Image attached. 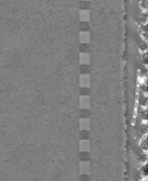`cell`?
I'll return each instance as SVG.
<instances>
[{
  "mask_svg": "<svg viewBox=\"0 0 148 181\" xmlns=\"http://www.w3.org/2000/svg\"><path fill=\"white\" fill-rule=\"evenodd\" d=\"M80 127L83 130H88L89 129V120L82 119L80 120Z\"/></svg>",
  "mask_w": 148,
  "mask_h": 181,
  "instance_id": "cell-8",
  "label": "cell"
},
{
  "mask_svg": "<svg viewBox=\"0 0 148 181\" xmlns=\"http://www.w3.org/2000/svg\"><path fill=\"white\" fill-rule=\"evenodd\" d=\"M80 107L82 108H89V96H80Z\"/></svg>",
  "mask_w": 148,
  "mask_h": 181,
  "instance_id": "cell-3",
  "label": "cell"
},
{
  "mask_svg": "<svg viewBox=\"0 0 148 181\" xmlns=\"http://www.w3.org/2000/svg\"><path fill=\"white\" fill-rule=\"evenodd\" d=\"M80 168L83 174H89V162L88 161H83L80 162Z\"/></svg>",
  "mask_w": 148,
  "mask_h": 181,
  "instance_id": "cell-5",
  "label": "cell"
},
{
  "mask_svg": "<svg viewBox=\"0 0 148 181\" xmlns=\"http://www.w3.org/2000/svg\"><path fill=\"white\" fill-rule=\"evenodd\" d=\"M80 39L82 43L86 44L89 41V32H82L80 35Z\"/></svg>",
  "mask_w": 148,
  "mask_h": 181,
  "instance_id": "cell-7",
  "label": "cell"
},
{
  "mask_svg": "<svg viewBox=\"0 0 148 181\" xmlns=\"http://www.w3.org/2000/svg\"><path fill=\"white\" fill-rule=\"evenodd\" d=\"M80 19L82 21H88L89 20V11L88 10H83L80 11Z\"/></svg>",
  "mask_w": 148,
  "mask_h": 181,
  "instance_id": "cell-6",
  "label": "cell"
},
{
  "mask_svg": "<svg viewBox=\"0 0 148 181\" xmlns=\"http://www.w3.org/2000/svg\"><path fill=\"white\" fill-rule=\"evenodd\" d=\"M90 148V144H89V141L88 140H82L80 144V149L82 152H88Z\"/></svg>",
  "mask_w": 148,
  "mask_h": 181,
  "instance_id": "cell-1",
  "label": "cell"
},
{
  "mask_svg": "<svg viewBox=\"0 0 148 181\" xmlns=\"http://www.w3.org/2000/svg\"><path fill=\"white\" fill-rule=\"evenodd\" d=\"M80 63L83 65H88L90 63V56L88 53H80Z\"/></svg>",
  "mask_w": 148,
  "mask_h": 181,
  "instance_id": "cell-4",
  "label": "cell"
},
{
  "mask_svg": "<svg viewBox=\"0 0 148 181\" xmlns=\"http://www.w3.org/2000/svg\"><path fill=\"white\" fill-rule=\"evenodd\" d=\"M80 82L82 87H88V86H89V75H88V74L80 75Z\"/></svg>",
  "mask_w": 148,
  "mask_h": 181,
  "instance_id": "cell-2",
  "label": "cell"
}]
</instances>
